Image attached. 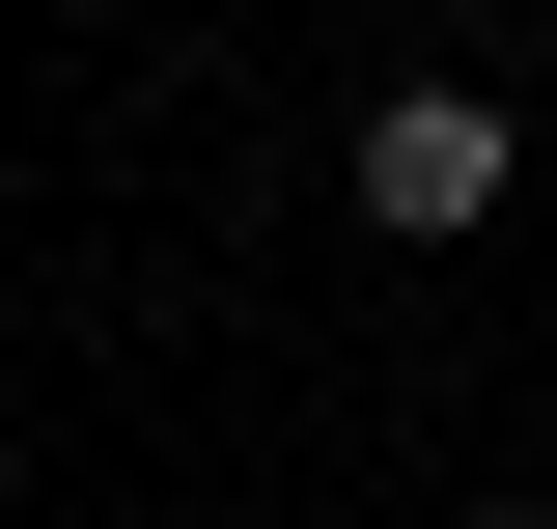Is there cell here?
<instances>
[{
    "label": "cell",
    "mask_w": 557,
    "mask_h": 529,
    "mask_svg": "<svg viewBox=\"0 0 557 529\" xmlns=\"http://www.w3.org/2000/svg\"><path fill=\"white\" fill-rule=\"evenodd\" d=\"M502 196H530V112L502 84H362V223L391 251H474Z\"/></svg>",
    "instance_id": "cell-1"
},
{
    "label": "cell",
    "mask_w": 557,
    "mask_h": 529,
    "mask_svg": "<svg viewBox=\"0 0 557 529\" xmlns=\"http://www.w3.org/2000/svg\"><path fill=\"white\" fill-rule=\"evenodd\" d=\"M474 529H557V502H474Z\"/></svg>",
    "instance_id": "cell-2"
}]
</instances>
